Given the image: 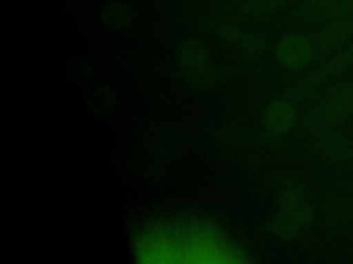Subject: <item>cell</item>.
<instances>
[{
    "label": "cell",
    "instance_id": "obj_1",
    "mask_svg": "<svg viewBox=\"0 0 353 264\" xmlns=\"http://www.w3.org/2000/svg\"><path fill=\"white\" fill-rule=\"evenodd\" d=\"M353 111V84L343 85L335 91L324 104V117L330 121L346 118Z\"/></svg>",
    "mask_w": 353,
    "mask_h": 264
},
{
    "label": "cell",
    "instance_id": "obj_2",
    "mask_svg": "<svg viewBox=\"0 0 353 264\" xmlns=\"http://www.w3.org/2000/svg\"><path fill=\"white\" fill-rule=\"evenodd\" d=\"M353 36V14L345 18L331 21L320 36V44L324 48H334Z\"/></svg>",
    "mask_w": 353,
    "mask_h": 264
},
{
    "label": "cell",
    "instance_id": "obj_3",
    "mask_svg": "<svg viewBox=\"0 0 353 264\" xmlns=\"http://www.w3.org/2000/svg\"><path fill=\"white\" fill-rule=\"evenodd\" d=\"M313 11L327 19H339L353 14V0H312Z\"/></svg>",
    "mask_w": 353,
    "mask_h": 264
},
{
    "label": "cell",
    "instance_id": "obj_4",
    "mask_svg": "<svg viewBox=\"0 0 353 264\" xmlns=\"http://www.w3.org/2000/svg\"><path fill=\"white\" fill-rule=\"evenodd\" d=\"M325 142H327V144L324 143V147H325L327 155H330L338 161L347 160V157L350 155V146L343 136L332 135V136H328L325 139Z\"/></svg>",
    "mask_w": 353,
    "mask_h": 264
}]
</instances>
